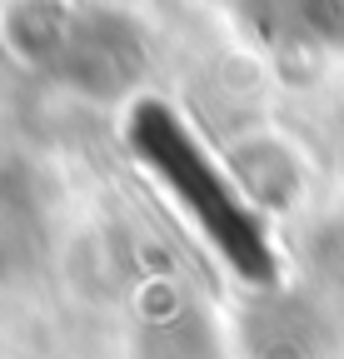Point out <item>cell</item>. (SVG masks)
<instances>
[{"label":"cell","instance_id":"cell-1","mask_svg":"<svg viewBox=\"0 0 344 359\" xmlns=\"http://www.w3.org/2000/svg\"><path fill=\"white\" fill-rule=\"evenodd\" d=\"M0 35L35 75L95 105L140 100L155 65L145 25L100 0H11Z\"/></svg>","mask_w":344,"mask_h":359},{"label":"cell","instance_id":"cell-2","mask_svg":"<svg viewBox=\"0 0 344 359\" xmlns=\"http://www.w3.org/2000/svg\"><path fill=\"white\" fill-rule=\"evenodd\" d=\"M125 140H130L135 160L175 195V205L190 215V224L209 240V250H220L230 269H240L245 280L270 275V250L265 230L254 215L249 195L240 190V180L209 155V145L185 125L175 105H165L155 95H140L125 115Z\"/></svg>","mask_w":344,"mask_h":359},{"label":"cell","instance_id":"cell-3","mask_svg":"<svg viewBox=\"0 0 344 359\" xmlns=\"http://www.w3.org/2000/svg\"><path fill=\"white\" fill-rule=\"evenodd\" d=\"M265 40L284 45H344V0H235Z\"/></svg>","mask_w":344,"mask_h":359},{"label":"cell","instance_id":"cell-4","mask_svg":"<svg viewBox=\"0 0 344 359\" xmlns=\"http://www.w3.org/2000/svg\"><path fill=\"white\" fill-rule=\"evenodd\" d=\"M30 210H25V200H15L6 185H0V269L6 264H15V255L25 250V240H30Z\"/></svg>","mask_w":344,"mask_h":359}]
</instances>
